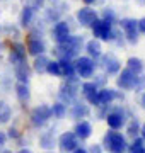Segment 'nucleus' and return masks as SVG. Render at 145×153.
Instances as JSON below:
<instances>
[{
  "mask_svg": "<svg viewBox=\"0 0 145 153\" xmlns=\"http://www.w3.org/2000/svg\"><path fill=\"white\" fill-rule=\"evenodd\" d=\"M101 145H102V148H104L108 153H125L128 150L126 136L121 134L120 131H114V129H109V131L104 134Z\"/></svg>",
  "mask_w": 145,
  "mask_h": 153,
  "instance_id": "nucleus-1",
  "label": "nucleus"
},
{
  "mask_svg": "<svg viewBox=\"0 0 145 153\" xmlns=\"http://www.w3.org/2000/svg\"><path fill=\"white\" fill-rule=\"evenodd\" d=\"M80 92V78H65V82L61 83L60 92H58V100L63 104H73L77 100V95Z\"/></svg>",
  "mask_w": 145,
  "mask_h": 153,
  "instance_id": "nucleus-2",
  "label": "nucleus"
},
{
  "mask_svg": "<svg viewBox=\"0 0 145 153\" xmlns=\"http://www.w3.org/2000/svg\"><path fill=\"white\" fill-rule=\"evenodd\" d=\"M90 29H92V34H94V39H99V41H109V43H113V41H116L118 38V31H114L113 29V22H108L104 21V19H96L94 24L90 26Z\"/></svg>",
  "mask_w": 145,
  "mask_h": 153,
  "instance_id": "nucleus-3",
  "label": "nucleus"
},
{
  "mask_svg": "<svg viewBox=\"0 0 145 153\" xmlns=\"http://www.w3.org/2000/svg\"><path fill=\"white\" fill-rule=\"evenodd\" d=\"M73 66H75V73H77L78 78L89 80L90 76H94L96 60H92L89 56H77L73 60Z\"/></svg>",
  "mask_w": 145,
  "mask_h": 153,
  "instance_id": "nucleus-4",
  "label": "nucleus"
},
{
  "mask_svg": "<svg viewBox=\"0 0 145 153\" xmlns=\"http://www.w3.org/2000/svg\"><path fill=\"white\" fill-rule=\"evenodd\" d=\"M120 27L123 29V38L128 44H137L140 39L138 26H137V19L133 17H123L120 21Z\"/></svg>",
  "mask_w": 145,
  "mask_h": 153,
  "instance_id": "nucleus-5",
  "label": "nucleus"
},
{
  "mask_svg": "<svg viewBox=\"0 0 145 153\" xmlns=\"http://www.w3.org/2000/svg\"><path fill=\"white\" fill-rule=\"evenodd\" d=\"M106 123L108 126H109V129H114V131H118V129H121V128H125V124L128 123V114H126V111L123 109V107H111V111L108 112L106 116Z\"/></svg>",
  "mask_w": 145,
  "mask_h": 153,
  "instance_id": "nucleus-6",
  "label": "nucleus"
},
{
  "mask_svg": "<svg viewBox=\"0 0 145 153\" xmlns=\"http://www.w3.org/2000/svg\"><path fill=\"white\" fill-rule=\"evenodd\" d=\"M29 119H31V124H33L34 128H43V126H46V123L51 119V109H50V105H46V104L36 105V107L31 111Z\"/></svg>",
  "mask_w": 145,
  "mask_h": 153,
  "instance_id": "nucleus-7",
  "label": "nucleus"
},
{
  "mask_svg": "<svg viewBox=\"0 0 145 153\" xmlns=\"http://www.w3.org/2000/svg\"><path fill=\"white\" fill-rule=\"evenodd\" d=\"M78 145H80V141L73 131H65L56 138V146L60 148L61 153H72Z\"/></svg>",
  "mask_w": 145,
  "mask_h": 153,
  "instance_id": "nucleus-8",
  "label": "nucleus"
},
{
  "mask_svg": "<svg viewBox=\"0 0 145 153\" xmlns=\"http://www.w3.org/2000/svg\"><path fill=\"white\" fill-rule=\"evenodd\" d=\"M123 95L121 92H118L116 88H109V87H102L97 90V95H96V107L99 105H106V104H113L116 99L123 100Z\"/></svg>",
  "mask_w": 145,
  "mask_h": 153,
  "instance_id": "nucleus-9",
  "label": "nucleus"
},
{
  "mask_svg": "<svg viewBox=\"0 0 145 153\" xmlns=\"http://www.w3.org/2000/svg\"><path fill=\"white\" fill-rule=\"evenodd\" d=\"M137 73H133L132 70L128 68H121L120 73H118V78H116V83L118 87L121 90H133L135 87V82H137Z\"/></svg>",
  "mask_w": 145,
  "mask_h": 153,
  "instance_id": "nucleus-10",
  "label": "nucleus"
},
{
  "mask_svg": "<svg viewBox=\"0 0 145 153\" xmlns=\"http://www.w3.org/2000/svg\"><path fill=\"white\" fill-rule=\"evenodd\" d=\"M51 34H53V39L56 41V44H63L70 39V26L67 24V21H58L53 24V29H51Z\"/></svg>",
  "mask_w": 145,
  "mask_h": 153,
  "instance_id": "nucleus-11",
  "label": "nucleus"
},
{
  "mask_svg": "<svg viewBox=\"0 0 145 153\" xmlns=\"http://www.w3.org/2000/svg\"><path fill=\"white\" fill-rule=\"evenodd\" d=\"M101 63L102 68L108 75H118L121 70V61L118 60V56L114 53H106V55L101 56Z\"/></svg>",
  "mask_w": 145,
  "mask_h": 153,
  "instance_id": "nucleus-12",
  "label": "nucleus"
},
{
  "mask_svg": "<svg viewBox=\"0 0 145 153\" xmlns=\"http://www.w3.org/2000/svg\"><path fill=\"white\" fill-rule=\"evenodd\" d=\"M9 61L12 65H21V63H28V53H26V46L22 43H12L10 46V55H9Z\"/></svg>",
  "mask_w": 145,
  "mask_h": 153,
  "instance_id": "nucleus-13",
  "label": "nucleus"
},
{
  "mask_svg": "<svg viewBox=\"0 0 145 153\" xmlns=\"http://www.w3.org/2000/svg\"><path fill=\"white\" fill-rule=\"evenodd\" d=\"M75 17H77V21H78L80 26H84V27H90V26L94 24V21L99 16H97V12H96L94 9L84 5L82 9H78V10L75 12Z\"/></svg>",
  "mask_w": 145,
  "mask_h": 153,
  "instance_id": "nucleus-14",
  "label": "nucleus"
},
{
  "mask_svg": "<svg viewBox=\"0 0 145 153\" xmlns=\"http://www.w3.org/2000/svg\"><path fill=\"white\" fill-rule=\"evenodd\" d=\"M24 46H26V53L31 56H39L46 53V44L41 38H29Z\"/></svg>",
  "mask_w": 145,
  "mask_h": 153,
  "instance_id": "nucleus-15",
  "label": "nucleus"
},
{
  "mask_svg": "<svg viewBox=\"0 0 145 153\" xmlns=\"http://www.w3.org/2000/svg\"><path fill=\"white\" fill-rule=\"evenodd\" d=\"M97 90H99V87H97L94 82H90V80H87V82H84L80 85V92H82V95L85 97L87 104H92L94 107H96V95H97Z\"/></svg>",
  "mask_w": 145,
  "mask_h": 153,
  "instance_id": "nucleus-16",
  "label": "nucleus"
},
{
  "mask_svg": "<svg viewBox=\"0 0 145 153\" xmlns=\"http://www.w3.org/2000/svg\"><path fill=\"white\" fill-rule=\"evenodd\" d=\"M73 133H75V136L78 138V141H84V140L90 138V134H92V124H90L89 121H85V119L78 121L77 124H75Z\"/></svg>",
  "mask_w": 145,
  "mask_h": 153,
  "instance_id": "nucleus-17",
  "label": "nucleus"
},
{
  "mask_svg": "<svg viewBox=\"0 0 145 153\" xmlns=\"http://www.w3.org/2000/svg\"><path fill=\"white\" fill-rule=\"evenodd\" d=\"M90 114V107L89 104H85V102H73L72 104V109H70V116H72L73 119H78L82 121L84 117H87V116Z\"/></svg>",
  "mask_w": 145,
  "mask_h": 153,
  "instance_id": "nucleus-18",
  "label": "nucleus"
},
{
  "mask_svg": "<svg viewBox=\"0 0 145 153\" xmlns=\"http://www.w3.org/2000/svg\"><path fill=\"white\" fill-rule=\"evenodd\" d=\"M39 146L43 148V150H46V152H53V148L56 146V136H55L53 129L41 133V136H39Z\"/></svg>",
  "mask_w": 145,
  "mask_h": 153,
  "instance_id": "nucleus-19",
  "label": "nucleus"
},
{
  "mask_svg": "<svg viewBox=\"0 0 145 153\" xmlns=\"http://www.w3.org/2000/svg\"><path fill=\"white\" fill-rule=\"evenodd\" d=\"M31 71H33V68L28 63H21V65L14 66V76L17 78V82L28 83L29 78H31Z\"/></svg>",
  "mask_w": 145,
  "mask_h": 153,
  "instance_id": "nucleus-20",
  "label": "nucleus"
},
{
  "mask_svg": "<svg viewBox=\"0 0 145 153\" xmlns=\"http://www.w3.org/2000/svg\"><path fill=\"white\" fill-rule=\"evenodd\" d=\"M85 51H87V56L92 58V60H97L102 56V48H101V41L99 39H90L84 44Z\"/></svg>",
  "mask_w": 145,
  "mask_h": 153,
  "instance_id": "nucleus-21",
  "label": "nucleus"
},
{
  "mask_svg": "<svg viewBox=\"0 0 145 153\" xmlns=\"http://www.w3.org/2000/svg\"><path fill=\"white\" fill-rule=\"evenodd\" d=\"M34 14H36V12H34L29 5H24V9L21 10V16H19V24H21V27H29V26L33 24Z\"/></svg>",
  "mask_w": 145,
  "mask_h": 153,
  "instance_id": "nucleus-22",
  "label": "nucleus"
},
{
  "mask_svg": "<svg viewBox=\"0 0 145 153\" xmlns=\"http://www.w3.org/2000/svg\"><path fill=\"white\" fill-rule=\"evenodd\" d=\"M16 97L21 100V102H28L31 99V88H29V83H22L17 82L16 83Z\"/></svg>",
  "mask_w": 145,
  "mask_h": 153,
  "instance_id": "nucleus-23",
  "label": "nucleus"
},
{
  "mask_svg": "<svg viewBox=\"0 0 145 153\" xmlns=\"http://www.w3.org/2000/svg\"><path fill=\"white\" fill-rule=\"evenodd\" d=\"M60 61V66H61V73L65 78H73V76H77L75 73V66H73V60H68V58H61Z\"/></svg>",
  "mask_w": 145,
  "mask_h": 153,
  "instance_id": "nucleus-24",
  "label": "nucleus"
},
{
  "mask_svg": "<svg viewBox=\"0 0 145 153\" xmlns=\"http://www.w3.org/2000/svg\"><path fill=\"white\" fill-rule=\"evenodd\" d=\"M126 68L132 70L133 73H137V75H140L145 70V63H144V60H140L137 56H130L128 60H126Z\"/></svg>",
  "mask_w": 145,
  "mask_h": 153,
  "instance_id": "nucleus-25",
  "label": "nucleus"
},
{
  "mask_svg": "<svg viewBox=\"0 0 145 153\" xmlns=\"http://www.w3.org/2000/svg\"><path fill=\"white\" fill-rule=\"evenodd\" d=\"M48 61L50 58L46 55H39V56H34V61H33V70L36 73H46V66H48Z\"/></svg>",
  "mask_w": 145,
  "mask_h": 153,
  "instance_id": "nucleus-26",
  "label": "nucleus"
},
{
  "mask_svg": "<svg viewBox=\"0 0 145 153\" xmlns=\"http://www.w3.org/2000/svg\"><path fill=\"white\" fill-rule=\"evenodd\" d=\"M51 109V117H56V119H63L67 116V104H63L60 100H56L53 105H50Z\"/></svg>",
  "mask_w": 145,
  "mask_h": 153,
  "instance_id": "nucleus-27",
  "label": "nucleus"
},
{
  "mask_svg": "<svg viewBox=\"0 0 145 153\" xmlns=\"http://www.w3.org/2000/svg\"><path fill=\"white\" fill-rule=\"evenodd\" d=\"M126 134H128L130 138H137L140 136V121L137 119V117H133V119L130 121V123H126Z\"/></svg>",
  "mask_w": 145,
  "mask_h": 153,
  "instance_id": "nucleus-28",
  "label": "nucleus"
},
{
  "mask_svg": "<svg viewBox=\"0 0 145 153\" xmlns=\"http://www.w3.org/2000/svg\"><path fill=\"white\" fill-rule=\"evenodd\" d=\"M46 73L51 76H63L61 73V66L58 60H50L48 61V66H46Z\"/></svg>",
  "mask_w": 145,
  "mask_h": 153,
  "instance_id": "nucleus-29",
  "label": "nucleus"
},
{
  "mask_svg": "<svg viewBox=\"0 0 145 153\" xmlns=\"http://www.w3.org/2000/svg\"><path fill=\"white\" fill-rule=\"evenodd\" d=\"M144 150H145V141L140 136H137V138H133L132 145H128V150H126V152H130V153H144Z\"/></svg>",
  "mask_w": 145,
  "mask_h": 153,
  "instance_id": "nucleus-30",
  "label": "nucleus"
},
{
  "mask_svg": "<svg viewBox=\"0 0 145 153\" xmlns=\"http://www.w3.org/2000/svg\"><path fill=\"white\" fill-rule=\"evenodd\" d=\"M46 19L51 21V22L61 21V10H58L56 7H50V9H46Z\"/></svg>",
  "mask_w": 145,
  "mask_h": 153,
  "instance_id": "nucleus-31",
  "label": "nucleus"
},
{
  "mask_svg": "<svg viewBox=\"0 0 145 153\" xmlns=\"http://www.w3.org/2000/svg\"><path fill=\"white\" fill-rule=\"evenodd\" d=\"M10 117H12V109L5 104L2 109H0V124H5V123H9V119H10Z\"/></svg>",
  "mask_w": 145,
  "mask_h": 153,
  "instance_id": "nucleus-32",
  "label": "nucleus"
},
{
  "mask_svg": "<svg viewBox=\"0 0 145 153\" xmlns=\"http://www.w3.org/2000/svg\"><path fill=\"white\" fill-rule=\"evenodd\" d=\"M145 90V73H140L137 76V82H135V87H133V92L137 94H142Z\"/></svg>",
  "mask_w": 145,
  "mask_h": 153,
  "instance_id": "nucleus-33",
  "label": "nucleus"
},
{
  "mask_svg": "<svg viewBox=\"0 0 145 153\" xmlns=\"http://www.w3.org/2000/svg\"><path fill=\"white\" fill-rule=\"evenodd\" d=\"M102 19L108 22H114L116 21V12L113 10L111 7H106L104 10H102Z\"/></svg>",
  "mask_w": 145,
  "mask_h": 153,
  "instance_id": "nucleus-34",
  "label": "nucleus"
},
{
  "mask_svg": "<svg viewBox=\"0 0 145 153\" xmlns=\"http://www.w3.org/2000/svg\"><path fill=\"white\" fill-rule=\"evenodd\" d=\"M45 4H46V0H28V5L31 7L34 12L39 10V9H43V7H45Z\"/></svg>",
  "mask_w": 145,
  "mask_h": 153,
  "instance_id": "nucleus-35",
  "label": "nucleus"
},
{
  "mask_svg": "<svg viewBox=\"0 0 145 153\" xmlns=\"http://www.w3.org/2000/svg\"><path fill=\"white\" fill-rule=\"evenodd\" d=\"M87 152L89 153H104V148H102L101 143H94V145H90V146L87 148Z\"/></svg>",
  "mask_w": 145,
  "mask_h": 153,
  "instance_id": "nucleus-36",
  "label": "nucleus"
},
{
  "mask_svg": "<svg viewBox=\"0 0 145 153\" xmlns=\"http://www.w3.org/2000/svg\"><path fill=\"white\" fill-rule=\"evenodd\" d=\"M7 138H10V140H19V138H21V133L17 131V128H9V129H7Z\"/></svg>",
  "mask_w": 145,
  "mask_h": 153,
  "instance_id": "nucleus-37",
  "label": "nucleus"
},
{
  "mask_svg": "<svg viewBox=\"0 0 145 153\" xmlns=\"http://www.w3.org/2000/svg\"><path fill=\"white\" fill-rule=\"evenodd\" d=\"M137 26H138V33L140 34H145V17L137 19Z\"/></svg>",
  "mask_w": 145,
  "mask_h": 153,
  "instance_id": "nucleus-38",
  "label": "nucleus"
},
{
  "mask_svg": "<svg viewBox=\"0 0 145 153\" xmlns=\"http://www.w3.org/2000/svg\"><path fill=\"white\" fill-rule=\"evenodd\" d=\"M7 140H9V138H7V133L0 131V146H4V145L7 143Z\"/></svg>",
  "mask_w": 145,
  "mask_h": 153,
  "instance_id": "nucleus-39",
  "label": "nucleus"
},
{
  "mask_svg": "<svg viewBox=\"0 0 145 153\" xmlns=\"http://www.w3.org/2000/svg\"><path fill=\"white\" fill-rule=\"evenodd\" d=\"M72 153H89V152H87V148H85V146H80V145H78Z\"/></svg>",
  "mask_w": 145,
  "mask_h": 153,
  "instance_id": "nucleus-40",
  "label": "nucleus"
},
{
  "mask_svg": "<svg viewBox=\"0 0 145 153\" xmlns=\"http://www.w3.org/2000/svg\"><path fill=\"white\" fill-rule=\"evenodd\" d=\"M140 138H142V140L145 141V123L140 126Z\"/></svg>",
  "mask_w": 145,
  "mask_h": 153,
  "instance_id": "nucleus-41",
  "label": "nucleus"
},
{
  "mask_svg": "<svg viewBox=\"0 0 145 153\" xmlns=\"http://www.w3.org/2000/svg\"><path fill=\"white\" fill-rule=\"evenodd\" d=\"M140 105L145 109V90L142 92V95H140Z\"/></svg>",
  "mask_w": 145,
  "mask_h": 153,
  "instance_id": "nucleus-42",
  "label": "nucleus"
},
{
  "mask_svg": "<svg viewBox=\"0 0 145 153\" xmlns=\"http://www.w3.org/2000/svg\"><path fill=\"white\" fill-rule=\"evenodd\" d=\"M82 2H84V5L90 7V5H94V4L97 2V0H82Z\"/></svg>",
  "mask_w": 145,
  "mask_h": 153,
  "instance_id": "nucleus-43",
  "label": "nucleus"
},
{
  "mask_svg": "<svg viewBox=\"0 0 145 153\" xmlns=\"http://www.w3.org/2000/svg\"><path fill=\"white\" fill-rule=\"evenodd\" d=\"M17 153H33V152H31L29 148H21V150H19Z\"/></svg>",
  "mask_w": 145,
  "mask_h": 153,
  "instance_id": "nucleus-44",
  "label": "nucleus"
},
{
  "mask_svg": "<svg viewBox=\"0 0 145 153\" xmlns=\"http://www.w3.org/2000/svg\"><path fill=\"white\" fill-rule=\"evenodd\" d=\"M135 2H137V4H138V5L145 7V0H135Z\"/></svg>",
  "mask_w": 145,
  "mask_h": 153,
  "instance_id": "nucleus-45",
  "label": "nucleus"
},
{
  "mask_svg": "<svg viewBox=\"0 0 145 153\" xmlns=\"http://www.w3.org/2000/svg\"><path fill=\"white\" fill-rule=\"evenodd\" d=\"M4 105H5V102H2V100H0V109H2V107H4Z\"/></svg>",
  "mask_w": 145,
  "mask_h": 153,
  "instance_id": "nucleus-46",
  "label": "nucleus"
},
{
  "mask_svg": "<svg viewBox=\"0 0 145 153\" xmlns=\"http://www.w3.org/2000/svg\"><path fill=\"white\" fill-rule=\"evenodd\" d=\"M2 153H14V152H10V150H4Z\"/></svg>",
  "mask_w": 145,
  "mask_h": 153,
  "instance_id": "nucleus-47",
  "label": "nucleus"
},
{
  "mask_svg": "<svg viewBox=\"0 0 145 153\" xmlns=\"http://www.w3.org/2000/svg\"><path fill=\"white\" fill-rule=\"evenodd\" d=\"M46 153H55V152H46Z\"/></svg>",
  "mask_w": 145,
  "mask_h": 153,
  "instance_id": "nucleus-48",
  "label": "nucleus"
},
{
  "mask_svg": "<svg viewBox=\"0 0 145 153\" xmlns=\"http://www.w3.org/2000/svg\"><path fill=\"white\" fill-rule=\"evenodd\" d=\"M144 153H145V150H144Z\"/></svg>",
  "mask_w": 145,
  "mask_h": 153,
  "instance_id": "nucleus-49",
  "label": "nucleus"
}]
</instances>
